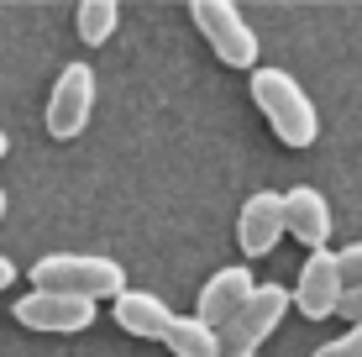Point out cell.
Listing matches in <instances>:
<instances>
[{"instance_id":"6da1fadb","label":"cell","mask_w":362,"mask_h":357,"mask_svg":"<svg viewBox=\"0 0 362 357\" xmlns=\"http://www.w3.org/2000/svg\"><path fill=\"white\" fill-rule=\"evenodd\" d=\"M252 100L284 147H310L320 137V116L289 69H252Z\"/></svg>"},{"instance_id":"7a4b0ae2","label":"cell","mask_w":362,"mask_h":357,"mask_svg":"<svg viewBox=\"0 0 362 357\" xmlns=\"http://www.w3.org/2000/svg\"><path fill=\"white\" fill-rule=\"evenodd\" d=\"M32 284L37 289H69V294H90V300H116L127 289V274H121L116 257L100 252H53L32 263Z\"/></svg>"},{"instance_id":"3957f363","label":"cell","mask_w":362,"mask_h":357,"mask_svg":"<svg viewBox=\"0 0 362 357\" xmlns=\"http://www.w3.org/2000/svg\"><path fill=\"white\" fill-rule=\"evenodd\" d=\"M189 21L226 69H257V32L236 11V0H189Z\"/></svg>"},{"instance_id":"277c9868","label":"cell","mask_w":362,"mask_h":357,"mask_svg":"<svg viewBox=\"0 0 362 357\" xmlns=\"http://www.w3.org/2000/svg\"><path fill=\"white\" fill-rule=\"evenodd\" d=\"M289 300H294V294L284 289V284H257V289L242 300V310L221 326V347H226V357H242V352H257V347H263L273 331H279Z\"/></svg>"},{"instance_id":"5b68a950","label":"cell","mask_w":362,"mask_h":357,"mask_svg":"<svg viewBox=\"0 0 362 357\" xmlns=\"http://www.w3.org/2000/svg\"><path fill=\"white\" fill-rule=\"evenodd\" d=\"M16 321L27 331H53V336H69V331L95 326V300L90 294H69V289H37L16 300Z\"/></svg>"},{"instance_id":"8992f818","label":"cell","mask_w":362,"mask_h":357,"mask_svg":"<svg viewBox=\"0 0 362 357\" xmlns=\"http://www.w3.org/2000/svg\"><path fill=\"white\" fill-rule=\"evenodd\" d=\"M90 110H95V69L90 64H69L58 74L53 95H47V131L58 142L79 137L90 127Z\"/></svg>"},{"instance_id":"52a82bcc","label":"cell","mask_w":362,"mask_h":357,"mask_svg":"<svg viewBox=\"0 0 362 357\" xmlns=\"http://www.w3.org/2000/svg\"><path fill=\"white\" fill-rule=\"evenodd\" d=\"M346 294V274H341V257L315 247L305 257V268H299V284H294V305L305 321H326V315H336V305H341Z\"/></svg>"},{"instance_id":"ba28073f","label":"cell","mask_w":362,"mask_h":357,"mask_svg":"<svg viewBox=\"0 0 362 357\" xmlns=\"http://www.w3.org/2000/svg\"><path fill=\"white\" fill-rule=\"evenodd\" d=\"M284 231H289V216H284V194H273V189L247 194L242 216H236V247H242L247 257H268L273 247H279Z\"/></svg>"},{"instance_id":"9c48e42d","label":"cell","mask_w":362,"mask_h":357,"mask_svg":"<svg viewBox=\"0 0 362 357\" xmlns=\"http://www.w3.org/2000/svg\"><path fill=\"white\" fill-rule=\"evenodd\" d=\"M257 289V279L247 274L242 263H231V268H216V274L205 279V289H199V300H194V315H205L210 326H226L236 310H242V300Z\"/></svg>"},{"instance_id":"30bf717a","label":"cell","mask_w":362,"mask_h":357,"mask_svg":"<svg viewBox=\"0 0 362 357\" xmlns=\"http://www.w3.org/2000/svg\"><path fill=\"white\" fill-rule=\"evenodd\" d=\"M116 326L127 336H142V341H163L168 326H173V310L163 294L153 289H121L116 294Z\"/></svg>"},{"instance_id":"8fae6325","label":"cell","mask_w":362,"mask_h":357,"mask_svg":"<svg viewBox=\"0 0 362 357\" xmlns=\"http://www.w3.org/2000/svg\"><path fill=\"white\" fill-rule=\"evenodd\" d=\"M284 216H289V237H299L310 252L331 242V205H326L320 189H310V184L289 189L284 194Z\"/></svg>"},{"instance_id":"7c38bea8","label":"cell","mask_w":362,"mask_h":357,"mask_svg":"<svg viewBox=\"0 0 362 357\" xmlns=\"http://www.w3.org/2000/svg\"><path fill=\"white\" fill-rule=\"evenodd\" d=\"M163 347L173 357H226V347H221V326H210L205 315H173Z\"/></svg>"},{"instance_id":"4fadbf2b","label":"cell","mask_w":362,"mask_h":357,"mask_svg":"<svg viewBox=\"0 0 362 357\" xmlns=\"http://www.w3.org/2000/svg\"><path fill=\"white\" fill-rule=\"evenodd\" d=\"M116 27H121V6H116V0H79V11H74V32H79V42L100 47V42L116 37Z\"/></svg>"},{"instance_id":"5bb4252c","label":"cell","mask_w":362,"mask_h":357,"mask_svg":"<svg viewBox=\"0 0 362 357\" xmlns=\"http://www.w3.org/2000/svg\"><path fill=\"white\" fill-rule=\"evenodd\" d=\"M315 357H362V326H352L346 336H336V341H326Z\"/></svg>"},{"instance_id":"9a60e30c","label":"cell","mask_w":362,"mask_h":357,"mask_svg":"<svg viewBox=\"0 0 362 357\" xmlns=\"http://www.w3.org/2000/svg\"><path fill=\"white\" fill-rule=\"evenodd\" d=\"M336 315H346L352 326H362V284H346L341 305H336Z\"/></svg>"},{"instance_id":"2e32d148","label":"cell","mask_w":362,"mask_h":357,"mask_svg":"<svg viewBox=\"0 0 362 357\" xmlns=\"http://www.w3.org/2000/svg\"><path fill=\"white\" fill-rule=\"evenodd\" d=\"M336 257H341V274H346V284H362V242H352V247H341Z\"/></svg>"},{"instance_id":"e0dca14e","label":"cell","mask_w":362,"mask_h":357,"mask_svg":"<svg viewBox=\"0 0 362 357\" xmlns=\"http://www.w3.org/2000/svg\"><path fill=\"white\" fill-rule=\"evenodd\" d=\"M11 279H16V263H11V257H0V289H11Z\"/></svg>"},{"instance_id":"ac0fdd59","label":"cell","mask_w":362,"mask_h":357,"mask_svg":"<svg viewBox=\"0 0 362 357\" xmlns=\"http://www.w3.org/2000/svg\"><path fill=\"white\" fill-rule=\"evenodd\" d=\"M6 147H11V142H6V131H0V158H6Z\"/></svg>"},{"instance_id":"d6986e66","label":"cell","mask_w":362,"mask_h":357,"mask_svg":"<svg viewBox=\"0 0 362 357\" xmlns=\"http://www.w3.org/2000/svg\"><path fill=\"white\" fill-rule=\"evenodd\" d=\"M0 216H6V189H0Z\"/></svg>"},{"instance_id":"ffe728a7","label":"cell","mask_w":362,"mask_h":357,"mask_svg":"<svg viewBox=\"0 0 362 357\" xmlns=\"http://www.w3.org/2000/svg\"><path fill=\"white\" fill-rule=\"evenodd\" d=\"M242 357H257V352H242Z\"/></svg>"}]
</instances>
